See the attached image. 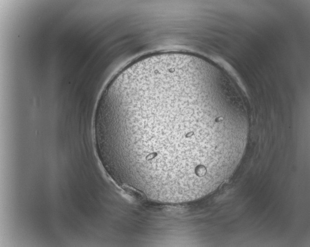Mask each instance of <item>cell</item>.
<instances>
[{
    "mask_svg": "<svg viewBox=\"0 0 310 247\" xmlns=\"http://www.w3.org/2000/svg\"><path fill=\"white\" fill-rule=\"evenodd\" d=\"M96 133L118 179L153 200L188 202L216 190L237 167L248 136L241 94L195 55L143 60L107 86Z\"/></svg>",
    "mask_w": 310,
    "mask_h": 247,
    "instance_id": "cell-1",
    "label": "cell"
}]
</instances>
